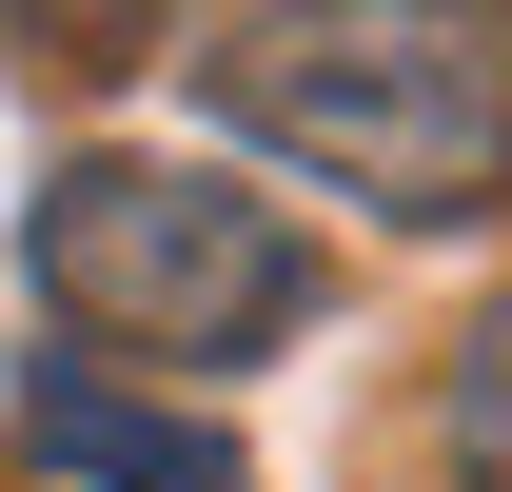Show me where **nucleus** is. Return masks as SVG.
<instances>
[{"label": "nucleus", "instance_id": "5", "mask_svg": "<svg viewBox=\"0 0 512 492\" xmlns=\"http://www.w3.org/2000/svg\"><path fill=\"white\" fill-rule=\"evenodd\" d=\"M20 40H60V60H158V20L178 0H0Z\"/></svg>", "mask_w": 512, "mask_h": 492}, {"label": "nucleus", "instance_id": "1", "mask_svg": "<svg viewBox=\"0 0 512 492\" xmlns=\"http://www.w3.org/2000/svg\"><path fill=\"white\" fill-rule=\"evenodd\" d=\"M197 99L316 197H375L394 237L512 217V0H217Z\"/></svg>", "mask_w": 512, "mask_h": 492}, {"label": "nucleus", "instance_id": "2", "mask_svg": "<svg viewBox=\"0 0 512 492\" xmlns=\"http://www.w3.org/2000/svg\"><path fill=\"white\" fill-rule=\"evenodd\" d=\"M20 276L79 355H138V374H237L276 335H316V296H335L276 197H237L217 158H119V138L40 178Z\"/></svg>", "mask_w": 512, "mask_h": 492}, {"label": "nucleus", "instance_id": "4", "mask_svg": "<svg viewBox=\"0 0 512 492\" xmlns=\"http://www.w3.org/2000/svg\"><path fill=\"white\" fill-rule=\"evenodd\" d=\"M434 473L453 492H512V296L453 335V374H434Z\"/></svg>", "mask_w": 512, "mask_h": 492}, {"label": "nucleus", "instance_id": "3", "mask_svg": "<svg viewBox=\"0 0 512 492\" xmlns=\"http://www.w3.org/2000/svg\"><path fill=\"white\" fill-rule=\"evenodd\" d=\"M20 433H40L60 492H256L217 414H158V394H119L99 355H40V374H20Z\"/></svg>", "mask_w": 512, "mask_h": 492}]
</instances>
